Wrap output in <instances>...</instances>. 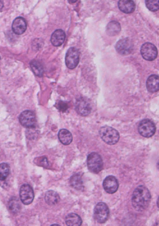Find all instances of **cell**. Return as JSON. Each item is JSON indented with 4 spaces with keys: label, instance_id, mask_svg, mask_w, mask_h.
Segmentation results:
<instances>
[{
    "label": "cell",
    "instance_id": "1",
    "mask_svg": "<svg viewBox=\"0 0 159 226\" xmlns=\"http://www.w3.org/2000/svg\"><path fill=\"white\" fill-rule=\"evenodd\" d=\"M151 199V194L148 189L143 185H140L135 188L133 192L132 205L136 211L142 212L148 207Z\"/></svg>",
    "mask_w": 159,
    "mask_h": 226
},
{
    "label": "cell",
    "instance_id": "2",
    "mask_svg": "<svg viewBox=\"0 0 159 226\" xmlns=\"http://www.w3.org/2000/svg\"><path fill=\"white\" fill-rule=\"evenodd\" d=\"M99 134L103 141L110 145L116 143L120 138V135L118 131L108 126L101 127L99 130Z\"/></svg>",
    "mask_w": 159,
    "mask_h": 226
},
{
    "label": "cell",
    "instance_id": "3",
    "mask_svg": "<svg viewBox=\"0 0 159 226\" xmlns=\"http://www.w3.org/2000/svg\"><path fill=\"white\" fill-rule=\"evenodd\" d=\"M87 164L89 170L95 174L99 173L103 168L102 158L99 154L95 152H92L88 155Z\"/></svg>",
    "mask_w": 159,
    "mask_h": 226
},
{
    "label": "cell",
    "instance_id": "4",
    "mask_svg": "<svg viewBox=\"0 0 159 226\" xmlns=\"http://www.w3.org/2000/svg\"><path fill=\"white\" fill-rule=\"evenodd\" d=\"M109 210L106 203L102 202L98 203L95 206L93 211L94 219L98 223L102 224L109 218Z\"/></svg>",
    "mask_w": 159,
    "mask_h": 226
},
{
    "label": "cell",
    "instance_id": "5",
    "mask_svg": "<svg viewBox=\"0 0 159 226\" xmlns=\"http://www.w3.org/2000/svg\"><path fill=\"white\" fill-rule=\"evenodd\" d=\"M138 130L141 135L145 137L149 138L154 134L156 131V127L154 123L151 120L145 119L139 123Z\"/></svg>",
    "mask_w": 159,
    "mask_h": 226
},
{
    "label": "cell",
    "instance_id": "6",
    "mask_svg": "<svg viewBox=\"0 0 159 226\" xmlns=\"http://www.w3.org/2000/svg\"><path fill=\"white\" fill-rule=\"evenodd\" d=\"M80 53L75 47L70 48L67 50L65 56V63L70 69H73L78 65L80 60Z\"/></svg>",
    "mask_w": 159,
    "mask_h": 226
},
{
    "label": "cell",
    "instance_id": "7",
    "mask_svg": "<svg viewBox=\"0 0 159 226\" xmlns=\"http://www.w3.org/2000/svg\"><path fill=\"white\" fill-rule=\"evenodd\" d=\"M134 44L129 37L120 39L116 42L115 48L117 52L122 55L130 53L133 50Z\"/></svg>",
    "mask_w": 159,
    "mask_h": 226
},
{
    "label": "cell",
    "instance_id": "8",
    "mask_svg": "<svg viewBox=\"0 0 159 226\" xmlns=\"http://www.w3.org/2000/svg\"><path fill=\"white\" fill-rule=\"evenodd\" d=\"M140 51L142 57L148 61L154 60L157 57L158 54L156 46L153 44L148 42L142 44Z\"/></svg>",
    "mask_w": 159,
    "mask_h": 226
},
{
    "label": "cell",
    "instance_id": "9",
    "mask_svg": "<svg viewBox=\"0 0 159 226\" xmlns=\"http://www.w3.org/2000/svg\"><path fill=\"white\" fill-rule=\"evenodd\" d=\"M21 124L27 128L36 127V118L34 113L30 110L22 112L19 118Z\"/></svg>",
    "mask_w": 159,
    "mask_h": 226
},
{
    "label": "cell",
    "instance_id": "10",
    "mask_svg": "<svg viewBox=\"0 0 159 226\" xmlns=\"http://www.w3.org/2000/svg\"><path fill=\"white\" fill-rule=\"evenodd\" d=\"M75 109L79 114L82 116H86L90 113L92 107L91 103L88 99L81 97L76 100Z\"/></svg>",
    "mask_w": 159,
    "mask_h": 226
},
{
    "label": "cell",
    "instance_id": "11",
    "mask_svg": "<svg viewBox=\"0 0 159 226\" xmlns=\"http://www.w3.org/2000/svg\"><path fill=\"white\" fill-rule=\"evenodd\" d=\"M20 197L22 203L25 205L30 204L34 198V194L33 188L27 184H24L21 186L20 190Z\"/></svg>",
    "mask_w": 159,
    "mask_h": 226
},
{
    "label": "cell",
    "instance_id": "12",
    "mask_svg": "<svg viewBox=\"0 0 159 226\" xmlns=\"http://www.w3.org/2000/svg\"><path fill=\"white\" fill-rule=\"evenodd\" d=\"M102 186L104 190L107 193L112 194L116 192L119 187V183L114 176L108 175L104 179Z\"/></svg>",
    "mask_w": 159,
    "mask_h": 226
},
{
    "label": "cell",
    "instance_id": "13",
    "mask_svg": "<svg viewBox=\"0 0 159 226\" xmlns=\"http://www.w3.org/2000/svg\"><path fill=\"white\" fill-rule=\"evenodd\" d=\"M27 26V23L25 19L21 16H19L13 21L11 26L12 30L15 34L20 35L25 31Z\"/></svg>",
    "mask_w": 159,
    "mask_h": 226
},
{
    "label": "cell",
    "instance_id": "14",
    "mask_svg": "<svg viewBox=\"0 0 159 226\" xmlns=\"http://www.w3.org/2000/svg\"><path fill=\"white\" fill-rule=\"evenodd\" d=\"M66 36L65 32L63 30L61 29H57L53 32L51 35V42L53 46H59L64 42Z\"/></svg>",
    "mask_w": 159,
    "mask_h": 226
},
{
    "label": "cell",
    "instance_id": "15",
    "mask_svg": "<svg viewBox=\"0 0 159 226\" xmlns=\"http://www.w3.org/2000/svg\"><path fill=\"white\" fill-rule=\"evenodd\" d=\"M117 5L120 11L126 14L133 12L136 8V5L134 2L131 0H119Z\"/></svg>",
    "mask_w": 159,
    "mask_h": 226
},
{
    "label": "cell",
    "instance_id": "16",
    "mask_svg": "<svg viewBox=\"0 0 159 226\" xmlns=\"http://www.w3.org/2000/svg\"><path fill=\"white\" fill-rule=\"evenodd\" d=\"M82 174L77 173L71 176L69 179V183L71 187L77 191H83L84 189Z\"/></svg>",
    "mask_w": 159,
    "mask_h": 226
},
{
    "label": "cell",
    "instance_id": "17",
    "mask_svg": "<svg viewBox=\"0 0 159 226\" xmlns=\"http://www.w3.org/2000/svg\"><path fill=\"white\" fill-rule=\"evenodd\" d=\"M159 80V76L157 75H151L148 77L146 81V85L149 92L154 93L158 91Z\"/></svg>",
    "mask_w": 159,
    "mask_h": 226
},
{
    "label": "cell",
    "instance_id": "18",
    "mask_svg": "<svg viewBox=\"0 0 159 226\" xmlns=\"http://www.w3.org/2000/svg\"><path fill=\"white\" fill-rule=\"evenodd\" d=\"M121 30L120 24L116 21H110L106 28V32L107 35L111 36L118 35Z\"/></svg>",
    "mask_w": 159,
    "mask_h": 226
},
{
    "label": "cell",
    "instance_id": "19",
    "mask_svg": "<svg viewBox=\"0 0 159 226\" xmlns=\"http://www.w3.org/2000/svg\"><path fill=\"white\" fill-rule=\"evenodd\" d=\"M66 224L69 226H80L82 223L81 217L78 214L71 213L67 214L65 218Z\"/></svg>",
    "mask_w": 159,
    "mask_h": 226
},
{
    "label": "cell",
    "instance_id": "20",
    "mask_svg": "<svg viewBox=\"0 0 159 226\" xmlns=\"http://www.w3.org/2000/svg\"><path fill=\"white\" fill-rule=\"evenodd\" d=\"M44 200L48 205H54L59 201L60 197L57 192L52 190H49L45 194Z\"/></svg>",
    "mask_w": 159,
    "mask_h": 226
},
{
    "label": "cell",
    "instance_id": "21",
    "mask_svg": "<svg viewBox=\"0 0 159 226\" xmlns=\"http://www.w3.org/2000/svg\"><path fill=\"white\" fill-rule=\"evenodd\" d=\"M58 136L60 141L64 145H68L72 141L73 138L72 134L66 129H60L58 133Z\"/></svg>",
    "mask_w": 159,
    "mask_h": 226
},
{
    "label": "cell",
    "instance_id": "22",
    "mask_svg": "<svg viewBox=\"0 0 159 226\" xmlns=\"http://www.w3.org/2000/svg\"><path fill=\"white\" fill-rule=\"evenodd\" d=\"M30 66L33 72L36 76L40 77L43 75V67L41 63L36 60H33L30 62Z\"/></svg>",
    "mask_w": 159,
    "mask_h": 226
},
{
    "label": "cell",
    "instance_id": "23",
    "mask_svg": "<svg viewBox=\"0 0 159 226\" xmlns=\"http://www.w3.org/2000/svg\"><path fill=\"white\" fill-rule=\"evenodd\" d=\"M8 206L9 210L14 214L18 213L21 208L19 200L15 197L10 199L8 202Z\"/></svg>",
    "mask_w": 159,
    "mask_h": 226
},
{
    "label": "cell",
    "instance_id": "24",
    "mask_svg": "<svg viewBox=\"0 0 159 226\" xmlns=\"http://www.w3.org/2000/svg\"><path fill=\"white\" fill-rule=\"evenodd\" d=\"M10 167L9 164L5 163L0 164V180H5L9 174Z\"/></svg>",
    "mask_w": 159,
    "mask_h": 226
},
{
    "label": "cell",
    "instance_id": "25",
    "mask_svg": "<svg viewBox=\"0 0 159 226\" xmlns=\"http://www.w3.org/2000/svg\"><path fill=\"white\" fill-rule=\"evenodd\" d=\"M145 3L146 7L150 11L155 12L159 10V0L145 1Z\"/></svg>",
    "mask_w": 159,
    "mask_h": 226
},
{
    "label": "cell",
    "instance_id": "26",
    "mask_svg": "<svg viewBox=\"0 0 159 226\" xmlns=\"http://www.w3.org/2000/svg\"><path fill=\"white\" fill-rule=\"evenodd\" d=\"M34 161L35 163L38 165L44 168H47L49 165L47 158L44 156L36 158L35 159Z\"/></svg>",
    "mask_w": 159,
    "mask_h": 226
},
{
    "label": "cell",
    "instance_id": "27",
    "mask_svg": "<svg viewBox=\"0 0 159 226\" xmlns=\"http://www.w3.org/2000/svg\"><path fill=\"white\" fill-rule=\"evenodd\" d=\"M27 129L26 135L28 139L34 140L35 139L39 134L38 131L36 129V127Z\"/></svg>",
    "mask_w": 159,
    "mask_h": 226
},
{
    "label": "cell",
    "instance_id": "28",
    "mask_svg": "<svg viewBox=\"0 0 159 226\" xmlns=\"http://www.w3.org/2000/svg\"><path fill=\"white\" fill-rule=\"evenodd\" d=\"M56 107L59 111L65 112L68 109L69 105L66 102L60 100L56 104Z\"/></svg>",
    "mask_w": 159,
    "mask_h": 226
},
{
    "label": "cell",
    "instance_id": "29",
    "mask_svg": "<svg viewBox=\"0 0 159 226\" xmlns=\"http://www.w3.org/2000/svg\"><path fill=\"white\" fill-rule=\"evenodd\" d=\"M3 7V1L0 0V11L2 10Z\"/></svg>",
    "mask_w": 159,
    "mask_h": 226
},
{
    "label": "cell",
    "instance_id": "30",
    "mask_svg": "<svg viewBox=\"0 0 159 226\" xmlns=\"http://www.w3.org/2000/svg\"><path fill=\"white\" fill-rule=\"evenodd\" d=\"M57 225L58 226V225H59V224H53L51 225V226H57Z\"/></svg>",
    "mask_w": 159,
    "mask_h": 226
},
{
    "label": "cell",
    "instance_id": "31",
    "mask_svg": "<svg viewBox=\"0 0 159 226\" xmlns=\"http://www.w3.org/2000/svg\"><path fill=\"white\" fill-rule=\"evenodd\" d=\"M69 1H70V2L73 3V2H76V0H70Z\"/></svg>",
    "mask_w": 159,
    "mask_h": 226
},
{
    "label": "cell",
    "instance_id": "32",
    "mask_svg": "<svg viewBox=\"0 0 159 226\" xmlns=\"http://www.w3.org/2000/svg\"><path fill=\"white\" fill-rule=\"evenodd\" d=\"M0 59H1V57H0Z\"/></svg>",
    "mask_w": 159,
    "mask_h": 226
}]
</instances>
